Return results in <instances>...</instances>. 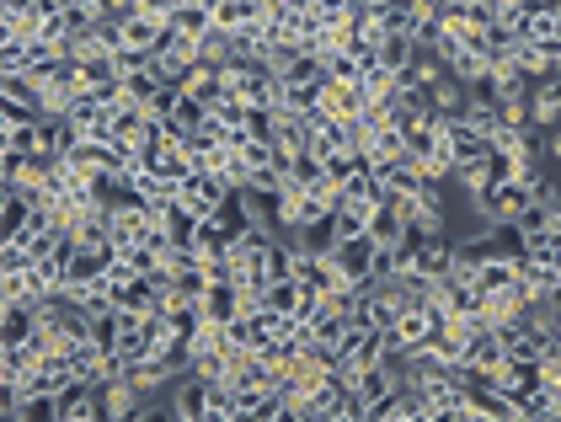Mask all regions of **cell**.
<instances>
[{
    "instance_id": "cell-7",
    "label": "cell",
    "mask_w": 561,
    "mask_h": 422,
    "mask_svg": "<svg viewBox=\"0 0 561 422\" xmlns=\"http://www.w3.org/2000/svg\"><path fill=\"white\" fill-rule=\"evenodd\" d=\"M444 139H449V155H455V166H471V161H487V155H492L487 134H476L465 118H444Z\"/></svg>"
},
{
    "instance_id": "cell-1",
    "label": "cell",
    "mask_w": 561,
    "mask_h": 422,
    "mask_svg": "<svg viewBox=\"0 0 561 422\" xmlns=\"http://www.w3.org/2000/svg\"><path fill=\"white\" fill-rule=\"evenodd\" d=\"M374 252H380V246H374L369 236H353V241H337L326 257H332L337 273L358 289V284H374Z\"/></svg>"
},
{
    "instance_id": "cell-27",
    "label": "cell",
    "mask_w": 561,
    "mask_h": 422,
    "mask_svg": "<svg viewBox=\"0 0 561 422\" xmlns=\"http://www.w3.org/2000/svg\"><path fill=\"white\" fill-rule=\"evenodd\" d=\"M444 75H449V65H444L439 54H433V49H417V54H412V70L401 75V81H412V86H439Z\"/></svg>"
},
{
    "instance_id": "cell-20",
    "label": "cell",
    "mask_w": 561,
    "mask_h": 422,
    "mask_svg": "<svg viewBox=\"0 0 561 422\" xmlns=\"http://www.w3.org/2000/svg\"><path fill=\"white\" fill-rule=\"evenodd\" d=\"M551 65L556 59L540 49V43H519V49H513V70L524 75L529 86H540V81H551Z\"/></svg>"
},
{
    "instance_id": "cell-16",
    "label": "cell",
    "mask_w": 561,
    "mask_h": 422,
    "mask_svg": "<svg viewBox=\"0 0 561 422\" xmlns=\"http://www.w3.org/2000/svg\"><path fill=\"white\" fill-rule=\"evenodd\" d=\"M113 305L123 310V316H145V310L161 305V289H155V278L139 273V278H129V284L118 289V300H113Z\"/></svg>"
},
{
    "instance_id": "cell-2",
    "label": "cell",
    "mask_w": 561,
    "mask_h": 422,
    "mask_svg": "<svg viewBox=\"0 0 561 422\" xmlns=\"http://www.w3.org/2000/svg\"><path fill=\"white\" fill-rule=\"evenodd\" d=\"M166 401H171V417H177V422H209V380H204V374L187 369L182 380L171 385Z\"/></svg>"
},
{
    "instance_id": "cell-40",
    "label": "cell",
    "mask_w": 561,
    "mask_h": 422,
    "mask_svg": "<svg viewBox=\"0 0 561 422\" xmlns=\"http://www.w3.org/2000/svg\"><path fill=\"white\" fill-rule=\"evenodd\" d=\"M214 118H220V129H246V118H252V102L220 97V102H214Z\"/></svg>"
},
{
    "instance_id": "cell-23",
    "label": "cell",
    "mask_w": 561,
    "mask_h": 422,
    "mask_svg": "<svg viewBox=\"0 0 561 422\" xmlns=\"http://www.w3.org/2000/svg\"><path fill=\"white\" fill-rule=\"evenodd\" d=\"M369 203H348L342 198L337 209H332V225H337V241H353V236H369Z\"/></svg>"
},
{
    "instance_id": "cell-3",
    "label": "cell",
    "mask_w": 561,
    "mask_h": 422,
    "mask_svg": "<svg viewBox=\"0 0 561 422\" xmlns=\"http://www.w3.org/2000/svg\"><path fill=\"white\" fill-rule=\"evenodd\" d=\"M54 422H102V385L75 380L54 396Z\"/></svg>"
},
{
    "instance_id": "cell-46",
    "label": "cell",
    "mask_w": 561,
    "mask_h": 422,
    "mask_svg": "<svg viewBox=\"0 0 561 422\" xmlns=\"http://www.w3.org/2000/svg\"><path fill=\"white\" fill-rule=\"evenodd\" d=\"M123 257H129V262H134V273H145V278H150V273H161V257H155L145 241H139V246H123Z\"/></svg>"
},
{
    "instance_id": "cell-25",
    "label": "cell",
    "mask_w": 561,
    "mask_h": 422,
    "mask_svg": "<svg viewBox=\"0 0 561 422\" xmlns=\"http://www.w3.org/2000/svg\"><path fill=\"white\" fill-rule=\"evenodd\" d=\"M230 49H236V38H230L220 22H214L209 33L198 38V59H204V65H214V70H225V65H230Z\"/></svg>"
},
{
    "instance_id": "cell-26",
    "label": "cell",
    "mask_w": 561,
    "mask_h": 422,
    "mask_svg": "<svg viewBox=\"0 0 561 422\" xmlns=\"http://www.w3.org/2000/svg\"><path fill=\"white\" fill-rule=\"evenodd\" d=\"M369 155L374 161H407V134H401L396 123H380L374 139H369Z\"/></svg>"
},
{
    "instance_id": "cell-28",
    "label": "cell",
    "mask_w": 561,
    "mask_h": 422,
    "mask_svg": "<svg viewBox=\"0 0 561 422\" xmlns=\"http://www.w3.org/2000/svg\"><path fill=\"white\" fill-rule=\"evenodd\" d=\"M155 358H161V364H166V369H171V374H177V380H182V374L193 369V342H187L182 332H171V337L161 342V348H155Z\"/></svg>"
},
{
    "instance_id": "cell-4",
    "label": "cell",
    "mask_w": 561,
    "mask_h": 422,
    "mask_svg": "<svg viewBox=\"0 0 561 422\" xmlns=\"http://www.w3.org/2000/svg\"><path fill=\"white\" fill-rule=\"evenodd\" d=\"M396 348L401 353H417V348H433V332H439V316H433L428 305H401L396 316Z\"/></svg>"
},
{
    "instance_id": "cell-6",
    "label": "cell",
    "mask_w": 561,
    "mask_h": 422,
    "mask_svg": "<svg viewBox=\"0 0 561 422\" xmlns=\"http://www.w3.org/2000/svg\"><path fill=\"white\" fill-rule=\"evenodd\" d=\"M449 268H455V241H449V236H428V241L412 252V268H407V273L433 278V284H439V278H449Z\"/></svg>"
},
{
    "instance_id": "cell-44",
    "label": "cell",
    "mask_w": 561,
    "mask_h": 422,
    "mask_svg": "<svg viewBox=\"0 0 561 422\" xmlns=\"http://www.w3.org/2000/svg\"><path fill=\"white\" fill-rule=\"evenodd\" d=\"M321 65H326V75H332V81H358V75H364V65H358L348 49H337L332 59H321Z\"/></svg>"
},
{
    "instance_id": "cell-19",
    "label": "cell",
    "mask_w": 561,
    "mask_h": 422,
    "mask_svg": "<svg viewBox=\"0 0 561 422\" xmlns=\"http://www.w3.org/2000/svg\"><path fill=\"white\" fill-rule=\"evenodd\" d=\"M326 81H278V107L284 113H316Z\"/></svg>"
},
{
    "instance_id": "cell-24",
    "label": "cell",
    "mask_w": 561,
    "mask_h": 422,
    "mask_svg": "<svg viewBox=\"0 0 561 422\" xmlns=\"http://www.w3.org/2000/svg\"><path fill=\"white\" fill-rule=\"evenodd\" d=\"M171 27H177L182 38H204L214 27V11L204 6V0H187V6H177V17H171Z\"/></svg>"
},
{
    "instance_id": "cell-45",
    "label": "cell",
    "mask_w": 561,
    "mask_h": 422,
    "mask_svg": "<svg viewBox=\"0 0 561 422\" xmlns=\"http://www.w3.org/2000/svg\"><path fill=\"white\" fill-rule=\"evenodd\" d=\"M27 171H33V155H22V150H0V182H22Z\"/></svg>"
},
{
    "instance_id": "cell-22",
    "label": "cell",
    "mask_w": 561,
    "mask_h": 422,
    "mask_svg": "<svg viewBox=\"0 0 561 422\" xmlns=\"http://www.w3.org/2000/svg\"><path fill=\"white\" fill-rule=\"evenodd\" d=\"M465 107H471V91H465V81L444 75V81L433 86V113H439V118H465Z\"/></svg>"
},
{
    "instance_id": "cell-15",
    "label": "cell",
    "mask_w": 561,
    "mask_h": 422,
    "mask_svg": "<svg viewBox=\"0 0 561 422\" xmlns=\"http://www.w3.org/2000/svg\"><path fill=\"white\" fill-rule=\"evenodd\" d=\"M519 278H524V289L535 294V300H551V294L561 289V268H556V262H545V257H524Z\"/></svg>"
},
{
    "instance_id": "cell-42",
    "label": "cell",
    "mask_w": 561,
    "mask_h": 422,
    "mask_svg": "<svg viewBox=\"0 0 561 422\" xmlns=\"http://www.w3.org/2000/svg\"><path fill=\"white\" fill-rule=\"evenodd\" d=\"M524 129H529V123H524ZM524 129H519V123H497V129L487 134V145H492L497 155H519V145H524Z\"/></svg>"
},
{
    "instance_id": "cell-29",
    "label": "cell",
    "mask_w": 561,
    "mask_h": 422,
    "mask_svg": "<svg viewBox=\"0 0 561 422\" xmlns=\"http://www.w3.org/2000/svg\"><path fill=\"white\" fill-rule=\"evenodd\" d=\"M300 294H305V284H300V278H278V284H268V294H262V305H268V310H278V316H294V305H300Z\"/></svg>"
},
{
    "instance_id": "cell-34",
    "label": "cell",
    "mask_w": 561,
    "mask_h": 422,
    "mask_svg": "<svg viewBox=\"0 0 561 422\" xmlns=\"http://www.w3.org/2000/svg\"><path fill=\"white\" fill-rule=\"evenodd\" d=\"M481 70H487V59H481V49H471V43L449 54V75H455V81H465V86H471Z\"/></svg>"
},
{
    "instance_id": "cell-17",
    "label": "cell",
    "mask_w": 561,
    "mask_h": 422,
    "mask_svg": "<svg viewBox=\"0 0 561 422\" xmlns=\"http://www.w3.org/2000/svg\"><path fill=\"white\" fill-rule=\"evenodd\" d=\"M166 33H171V22L166 17H150V11H139V17L123 22V43H139V49H155V54H161Z\"/></svg>"
},
{
    "instance_id": "cell-37",
    "label": "cell",
    "mask_w": 561,
    "mask_h": 422,
    "mask_svg": "<svg viewBox=\"0 0 561 422\" xmlns=\"http://www.w3.org/2000/svg\"><path fill=\"white\" fill-rule=\"evenodd\" d=\"M17 70H33L27 38H0V75H17Z\"/></svg>"
},
{
    "instance_id": "cell-9",
    "label": "cell",
    "mask_w": 561,
    "mask_h": 422,
    "mask_svg": "<svg viewBox=\"0 0 561 422\" xmlns=\"http://www.w3.org/2000/svg\"><path fill=\"white\" fill-rule=\"evenodd\" d=\"M139 401H145V390L134 380H107L102 385V422H134Z\"/></svg>"
},
{
    "instance_id": "cell-38",
    "label": "cell",
    "mask_w": 561,
    "mask_h": 422,
    "mask_svg": "<svg viewBox=\"0 0 561 422\" xmlns=\"http://www.w3.org/2000/svg\"><path fill=\"white\" fill-rule=\"evenodd\" d=\"M171 123L193 134V129H204V123H209V107L198 102V97H187V91H182V102H177V113H171Z\"/></svg>"
},
{
    "instance_id": "cell-13",
    "label": "cell",
    "mask_w": 561,
    "mask_h": 422,
    "mask_svg": "<svg viewBox=\"0 0 561 422\" xmlns=\"http://www.w3.org/2000/svg\"><path fill=\"white\" fill-rule=\"evenodd\" d=\"M519 262H524V257L492 252V257H487V262H481V268H476V289H481V294H503V289L513 284V278H519Z\"/></svg>"
},
{
    "instance_id": "cell-41",
    "label": "cell",
    "mask_w": 561,
    "mask_h": 422,
    "mask_svg": "<svg viewBox=\"0 0 561 422\" xmlns=\"http://www.w3.org/2000/svg\"><path fill=\"white\" fill-rule=\"evenodd\" d=\"M177 102H182V86H177V81H166V86H161V91H155V97L145 102V113H150L155 123H166L171 113H177Z\"/></svg>"
},
{
    "instance_id": "cell-5",
    "label": "cell",
    "mask_w": 561,
    "mask_h": 422,
    "mask_svg": "<svg viewBox=\"0 0 561 422\" xmlns=\"http://www.w3.org/2000/svg\"><path fill=\"white\" fill-rule=\"evenodd\" d=\"M364 86L358 81H332V75H326V86H321V107L310 118H358L364 113Z\"/></svg>"
},
{
    "instance_id": "cell-36",
    "label": "cell",
    "mask_w": 561,
    "mask_h": 422,
    "mask_svg": "<svg viewBox=\"0 0 561 422\" xmlns=\"http://www.w3.org/2000/svg\"><path fill=\"white\" fill-rule=\"evenodd\" d=\"M551 220H556L551 203H529V209H524L513 225H519V236H545V230H551Z\"/></svg>"
},
{
    "instance_id": "cell-39",
    "label": "cell",
    "mask_w": 561,
    "mask_h": 422,
    "mask_svg": "<svg viewBox=\"0 0 561 422\" xmlns=\"http://www.w3.org/2000/svg\"><path fill=\"white\" fill-rule=\"evenodd\" d=\"M161 86H166V81H161L155 70H134V75H123V91H129V102H150Z\"/></svg>"
},
{
    "instance_id": "cell-18",
    "label": "cell",
    "mask_w": 561,
    "mask_h": 422,
    "mask_svg": "<svg viewBox=\"0 0 561 422\" xmlns=\"http://www.w3.org/2000/svg\"><path fill=\"white\" fill-rule=\"evenodd\" d=\"M401 236H407V220H401V209H396L391 198L374 203V214H369V241H374V246H396Z\"/></svg>"
},
{
    "instance_id": "cell-48",
    "label": "cell",
    "mask_w": 561,
    "mask_h": 422,
    "mask_svg": "<svg viewBox=\"0 0 561 422\" xmlns=\"http://www.w3.org/2000/svg\"><path fill=\"white\" fill-rule=\"evenodd\" d=\"M358 6H369V0H358Z\"/></svg>"
},
{
    "instance_id": "cell-10",
    "label": "cell",
    "mask_w": 561,
    "mask_h": 422,
    "mask_svg": "<svg viewBox=\"0 0 561 422\" xmlns=\"http://www.w3.org/2000/svg\"><path fill=\"white\" fill-rule=\"evenodd\" d=\"M561 417V396L545 385H529L524 396H513V422H556Z\"/></svg>"
},
{
    "instance_id": "cell-47",
    "label": "cell",
    "mask_w": 561,
    "mask_h": 422,
    "mask_svg": "<svg viewBox=\"0 0 561 422\" xmlns=\"http://www.w3.org/2000/svg\"><path fill=\"white\" fill-rule=\"evenodd\" d=\"M545 155H551V161H561V123H556V129H545Z\"/></svg>"
},
{
    "instance_id": "cell-12",
    "label": "cell",
    "mask_w": 561,
    "mask_h": 422,
    "mask_svg": "<svg viewBox=\"0 0 561 422\" xmlns=\"http://www.w3.org/2000/svg\"><path fill=\"white\" fill-rule=\"evenodd\" d=\"M38 358L43 353L33 348V342H0V385H22Z\"/></svg>"
},
{
    "instance_id": "cell-21",
    "label": "cell",
    "mask_w": 561,
    "mask_h": 422,
    "mask_svg": "<svg viewBox=\"0 0 561 422\" xmlns=\"http://www.w3.org/2000/svg\"><path fill=\"white\" fill-rule=\"evenodd\" d=\"M198 305H204V316L220 321V326H230V321L241 316V294H236V284H209V294H204Z\"/></svg>"
},
{
    "instance_id": "cell-14",
    "label": "cell",
    "mask_w": 561,
    "mask_h": 422,
    "mask_svg": "<svg viewBox=\"0 0 561 422\" xmlns=\"http://www.w3.org/2000/svg\"><path fill=\"white\" fill-rule=\"evenodd\" d=\"M529 123H535V129H556L561 123V81L529 86Z\"/></svg>"
},
{
    "instance_id": "cell-32",
    "label": "cell",
    "mask_w": 561,
    "mask_h": 422,
    "mask_svg": "<svg viewBox=\"0 0 561 422\" xmlns=\"http://www.w3.org/2000/svg\"><path fill=\"white\" fill-rule=\"evenodd\" d=\"M230 241H236V236H230V230L220 225V214H209V220H198V241H193V246H198L204 257H209V252H230Z\"/></svg>"
},
{
    "instance_id": "cell-31",
    "label": "cell",
    "mask_w": 561,
    "mask_h": 422,
    "mask_svg": "<svg viewBox=\"0 0 561 422\" xmlns=\"http://www.w3.org/2000/svg\"><path fill=\"white\" fill-rule=\"evenodd\" d=\"M27 209H33V203H27V198L17 193V187H0V236H11V230H22Z\"/></svg>"
},
{
    "instance_id": "cell-30",
    "label": "cell",
    "mask_w": 561,
    "mask_h": 422,
    "mask_svg": "<svg viewBox=\"0 0 561 422\" xmlns=\"http://www.w3.org/2000/svg\"><path fill=\"white\" fill-rule=\"evenodd\" d=\"M412 54H417V38H385L380 43V65L391 75H407L412 70Z\"/></svg>"
},
{
    "instance_id": "cell-43",
    "label": "cell",
    "mask_w": 561,
    "mask_h": 422,
    "mask_svg": "<svg viewBox=\"0 0 561 422\" xmlns=\"http://www.w3.org/2000/svg\"><path fill=\"white\" fill-rule=\"evenodd\" d=\"M81 139H86V129L75 118H54V155H70Z\"/></svg>"
},
{
    "instance_id": "cell-35",
    "label": "cell",
    "mask_w": 561,
    "mask_h": 422,
    "mask_svg": "<svg viewBox=\"0 0 561 422\" xmlns=\"http://www.w3.org/2000/svg\"><path fill=\"white\" fill-rule=\"evenodd\" d=\"M113 65H118V75L150 70V65H155V49H139V43H118V49H113Z\"/></svg>"
},
{
    "instance_id": "cell-8",
    "label": "cell",
    "mask_w": 561,
    "mask_h": 422,
    "mask_svg": "<svg viewBox=\"0 0 561 422\" xmlns=\"http://www.w3.org/2000/svg\"><path fill=\"white\" fill-rule=\"evenodd\" d=\"M428 422H471V390L460 385V374L428 396Z\"/></svg>"
},
{
    "instance_id": "cell-11",
    "label": "cell",
    "mask_w": 561,
    "mask_h": 422,
    "mask_svg": "<svg viewBox=\"0 0 561 422\" xmlns=\"http://www.w3.org/2000/svg\"><path fill=\"white\" fill-rule=\"evenodd\" d=\"M33 332H38V305L0 300V342H27Z\"/></svg>"
},
{
    "instance_id": "cell-33",
    "label": "cell",
    "mask_w": 561,
    "mask_h": 422,
    "mask_svg": "<svg viewBox=\"0 0 561 422\" xmlns=\"http://www.w3.org/2000/svg\"><path fill=\"white\" fill-rule=\"evenodd\" d=\"M262 59H268V70L278 75V81H284V75H289V70L305 59V49H300V38H284V43H273V49L262 54Z\"/></svg>"
},
{
    "instance_id": "cell-49",
    "label": "cell",
    "mask_w": 561,
    "mask_h": 422,
    "mask_svg": "<svg viewBox=\"0 0 561 422\" xmlns=\"http://www.w3.org/2000/svg\"><path fill=\"white\" fill-rule=\"evenodd\" d=\"M204 6H209V0H204Z\"/></svg>"
}]
</instances>
